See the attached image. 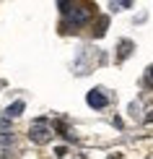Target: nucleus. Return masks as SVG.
<instances>
[{"mask_svg":"<svg viewBox=\"0 0 153 159\" xmlns=\"http://www.w3.org/2000/svg\"><path fill=\"white\" fill-rule=\"evenodd\" d=\"M132 47H135V44H132L130 39H122V42H119V55H117V57H119V60H125V57L132 52Z\"/></svg>","mask_w":153,"mask_h":159,"instance_id":"obj_5","label":"nucleus"},{"mask_svg":"<svg viewBox=\"0 0 153 159\" xmlns=\"http://www.w3.org/2000/svg\"><path fill=\"white\" fill-rule=\"evenodd\" d=\"M55 130H57L60 136H65V138H73V133H70V130H68V125H65L62 120H57V123H55Z\"/></svg>","mask_w":153,"mask_h":159,"instance_id":"obj_6","label":"nucleus"},{"mask_svg":"<svg viewBox=\"0 0 153 159\" xmlns=\"http://www.w3.org/2000/svg\"><path fill=\"white\" fill-rule=\"evenodd\" d=\"M88 16H91V11L86 8V5H73L70 13H68V21L62 24V31H68V29H75V26H81L88 21Z\"/></svg>","mask_w":153,"mask_h":159,"instance_id":"obj_2","label":"nucleus"},{"mask_svg":"<svg viewBox=\"0 0 153 159\" xmlns=\"http://www.w3.org/2000/svg\"><path fill=\"white\" fill-rule=\"evenodd\" d=\"M151 81H153V65L148 68V78H145V84H151Z\"/></svg>","mask_w":153,"mask_h":159,"instance_id":"obj_11","label":"nucleus"},{"mask_svg":"<svg viewBox=\"0 0 153 159\" xmlns=\"http://www.w3.org/2000/svg\"><path fill=\"white\" fill-rule=\"evenodd\" d=\"M109 159H122V157H109Z\"/></svg>","mask_w":153,"mask_h":159,"instance_id":"obj_13","label":"nucleus"},{"mask_svg":"<svg viewBox=\"0 0 153 159\" xmlns=\"http://www.w3.org/2000/svg\"><path fill=\"white\" fill-rule=\"evenodd\" d=\"M106 24H109V21H106V16H101V18H99V29H96V37H104V31H106Z\"/></svg>","mask_w":153,"mask_h":159,"instance_id":"obj_7","label":"nucleus"},{"mask_svg":"<svg viewBox=\"0 0 153 159\" xmlns=\"http://www.w3.org/2000/svg\"><path fill=\"white\" fill-rule=\"evenodd\" d=\"M112 8L114 11H125V8H132V3L130 0H119V3H112Z\"/></svg>","mask_w":153,"mask_h":159,"instance_id":"obj_8","label":"nucleus"},{"mask_svg":"<svg viewBox=\"0 0 153 159\" xmlns=\"http://www.w3.org/2000/svg\"><path fill=\"white\" fill-rule=\"evenodd\" d=\"M52 125L44 120V117H36L34 123H31V128H29V138L34 143H49L52 141Z\"/></svg>","mask_w":153,"mask_h":159,"instance_id":"obj_1","label":"nucleus"},{"mask_svg":"<svg viewBox=\"0 0 153 159\" xmlns=\"http://www.w3.org/2000/svg\"><path fill=\"white\" fill-rule=\"evenodd\" d=\"M57 5H60V11H62L65 16H68V13H70V8H73V3H68V0H62V3H57Z\"/></svg>","mask_w":153,"mask_h":159,"instance_id":"obj_9","label":"nucleus"},{"mask_svg":"<svg viewBox=\"0 0 153 159\" xmlns=\"http://www.w3.org/2000/svg\"><path fill=\"white\" fill-rule=\"evenodd\" d=\"M86 102H88L94 110H104L106 104H109V97H106L101 89H91L88 94H86Z\"/></svg>","mask_w":153,"mask_h":159,"instance_id":"obj_3","label":"nucleus"},{"mask_svg":"<svg viewBox=\"0 0 153 159\" xmlns=\"http://www.w3.org/2000/svg\"><path fill=\"white\" fill-rule=\"evenodd\" d=\"M55 154H57L60 159H65V154H68V149H65V146H57V149H55Z\"/></svg>","mask_w":153,"mask_h":159,"instance_id":"obj_10","label":"nucleus"},{"mask_svg":"<svg viewBox=\"0 0 153 159\" xmlns=\"http://www.w3.org/2000/svg\"><path fill=\"white\" fill-rule=\"evenodd\" d=\"M26 110V104H23V99H18V102H13V104H8V107H5V117H18L21 115V112Z\"/></svg>","mask_w":153,"mask_h":159,"instance_id":"obj_4","label":"nucleus"},{"mask_svg":"<svg viewBox=\"0 0 153 159\" xmlns=\"http://www.w3.org/2000/svg\"><path fill=\"white\" fill-rule=\"evenodd\" d=\"M145 123H153V112H148V115H145Z\"/></svg>","mask_w":153,"mask_h":159,"instance_id":"obj_12","label":"nucleus"}]
</instances>
